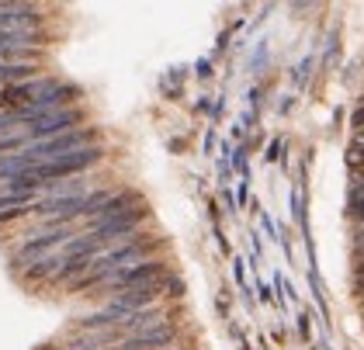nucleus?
<instances>
[{"mask_svg": "<svg viewBox=\"0 0 364 350\" xmlns=\"http://www.w3.org/2000/svg\"><path fill=\"white\" fill-rule=\"evenodd\" d=\"M56 274H59V257L49 253V257L31 260L28 267H25V281H31V285H38V281H56Z\"/></svg>", "mask_w": 364, "mask_h": 350, "instance_id": "9", "label": "nucleus"}, {"mask_svg": "<svg viewBox=\"0 0 364 350\" xmlns=\"http://www.w3.org/2000/svg\"><path fill=\"white\" fill-rule=\"evenodd\" d=\"M177 340V329L170 323H160L153 329H142L136 336H125L122 344H114L118 350H170Z\"/></svg>", "mask_w": 364, "mask_h": 350, "instance_id": "7", "label": "nucleus"}, {"mask_svg": "<svg viewBox=\"0 0 364 350\" xmlns=\"http://www.w3.org/2000/svg\"><path fill=\"white\" fill-rule=\"evenodd\" d=\"M0 111H4V105H0Z\"/></svg>", "mask_w": 364, "mask_h": 350, "instance_id": "11", "label": "nucleus"}, {"mask_svg": "<svg viewBox=\"0 0 364 350\" xmlns=\"http://www.w3.org/2000/svg\"><path fill=\"white\" fill-rule=\"evenodd\" d=\"M87 146H97V129L80 125V129H73V132H63V135H56V139L31 142L28 149H21V153H25V157H28V160L38 166V163H49V160H59V157H70V153L87 149Z\"/></svg>", "mask_w": 364, "mask_h": 350, "instance_id": "2", "label": "nucleus"}, {"mask_svg": "<svg viewBox=\"0 0 364 350\" xmlns=\"http://www.w3.org/2000/svg\"><path fill=\"white\" fill-rule=\"evenodd\" d=\"M167 298H184V281L181 277H167Z\"/></svg>", "mask_w": 364, "mask_h": 350, "instance_id": "10", "label": "nucleus"}, {"mask_svg": "<svg viewBox=\"0 0 364 350\" xmlns=\"http://www.w3.org/2000/svg\"><path fill=\"white\" fill-rule=\"evenodd\" d=\"M84 108H63V111H49V115H42L38 122H31L28 129H25V139L31 142H46V139H56L63 132H73V129H80L84 125Z\"/></svg>", "mask_w": 364, "mask_h": 350, "instance_id": "4", "label": "nucleus"}, {"mask_svg": "<svg viewBox=\"0 0 364 350\" xmlns=\"http://www.w3.org/2000/svg\"><path fill=\"white\" fill-rule=\"evenodd\" d=\"M170 264L167 260H139V264H129V267H118L114 274H108V281L101 285V292L112 298L114 292H125V288H136L146 281H156V277H167Z\"/></svg>", "mask_w": 364, "mask_h": 350, "instance_id": "3", "label": "nucleus"}, {"mask_svg": "<svg viewBox=\"0 0 364 350\" xmlns=\"http://www.w3.org/2000/svg\"><path fill=\"white\" fill-rule=\"evenodd\" d=\"M101 160H105V149H101V146H87V149H77V153H70V157H59V160L38 163V166H31L28 174L35 177V181H42V184H53V181H70V177H80L87 166H97Z\"/></svg>", "mask_w": 364, "mask_h": 350, "instance_id": "1", "label": "nucleus"}, {"mask_svg": "<svg viewBox=\"0 0 364 350\" xmlns=\"http://www.w3.org/2000/svg\"><path fill=\"white\" fill-rule=\"evenodd\" d=\"M167 277H156V281H146V285H136V288L114 292L108 298V305L122 309V312H139V309H149V305H160V298H167Z\"/></svg>", "mask_w": 364, "mask_h": 350, "instance_id": "5", "label": "nucleus"}, {"mask_svg": "<svg viewBox=\"0 0 364 350\" xmlns=\"http://www.w3.org/2000/svg\"><path fill=\"white\" fill-rule=\"evenodd\" d=\"M42 11L35 4H0V31H14V35H28L42 25Z\"/></svg>", "mask_w": 364, "mask_h": 350, "instance_id": "6", "label": "nucleus"}, {"mask_svg": "<svg viewBox=\"0 0 364 350\" xmlns=\"http://www.w3.org/2000/svg\"><path fill=\"white\" fill-rule=\"evenodd\" d=\"M136 205H142L139 191H118V194H112L94 216L87 218V229H90V226H101V222H112V218H118V216H125V212H132Z\"/></svg>", "mask_w": 364, "mask_h": 350, "instance_id": "8", "label": "nucleus"}]
</instances>
